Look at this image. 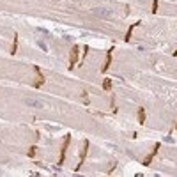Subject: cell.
I'll list each match as a JSON object with an SVG mask.
<instances>
[{
  "label": "cell",
  "instance_id": "cell-1",
  "mask_svg": "<svg viewBox=\"0 0 177 177\" xmlns=\"http://www.w3.org/2000/svg\"><path fill=\"white\" fill-rule=\"evenodd\" d=\"M92 14H94L96 18H101V19H110L112 18V11L106 9V7H96V9H92Z\"/></svg>",
  "mask_w": 177,
  "mask_h": 177
},
{
  "label": "cell",
  "instance_id": "cell-2",
  "mask_svg": "<svg viewBox=\"0 0 177 177\" xmlns=\"http://www.w3.org/2000/svg\"><path fill=\"white\" fill-rule=\"evenodd\" d=\"M27 106H30V108H37V110H41V108H44V101H41V99H27Z\"/></svg>",
  "mask_w": 177,
  "mask_h": 177
}]
</instances>
